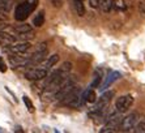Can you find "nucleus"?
I'll use <instances>...</instances> for the list:
<instances>
[{
  "mask_svg": "<svg viewBox=\"0 0 145 133\" xmlns=\"http://www.w3.org/2000/svg\"><path fill=\"white\" fill-rule=\"evenodd\" d=\"M14 31L18 34H24V33H29L31 31V26L30 25H27V23H20V25H16L13 27Z\"/></svg>",
  "mask_w": 145,
  "mask_h": 133,
  "instance_id": "obj_15",
  "label": "nucleus"
},
{
  "mask_svg": "<svg viewBox=\"0 0 145 133\" xmlns=\"http://www.w3.org/2000/svg\"><path fill=\"white\" fill-rule=\"evenodd\" d=\"M38 0H25L22 3H20L16 7V10H14V18L17 21H25L29 17V14L35 9L37 7Z\"/></svg>",
  "mask_w": 145,
  "mask_h": 133,
  "instance_id": "obj_2",
  "label": "nucleus"
},
{
  "mask_svg": "<svg viewBox=\"0 0 145 133\" xmlns=\"http://www.w3.org/2000/svg\"><path fill=\"white\" fill-rule=\"evenodd\" d=\"M46 56H47V44L43 42L37 47V50L30 56V65H37V64L42 63L46 59Z\"/></svg>",
  "mask_w": 145,
  "mask_h": 133,
  "instance_id": "obj_5",
  "label": "nucleus"
},
{
  "mask_svg": "<svg viewBox=\"0 0 145 133\" xmlns=\"http://www.w3.org/2000/svg\"><path fill=\"white\" fill-rule=\"evenodd\" d=\"M133 103V98H132L131 94H125V95H121L116 99V103H115V108L119 112H125V111L129 110V107Z\"/></svg>",
  "mask_w": 145,
  "mask_h": 133,
  "instance_id": "obj_6",
  "label": "nucleus"
},
{
  "mask_svg": "<svg viewBox=\"0 0 145 133\" xmlns=\"http://www.w3.org/2000/svg\"><path fill=\"white\" fill-rule=\"evenodd\" d=\"M9 63L13 68L30 65V56H18V53H12L9 56Z\"/></svg>",
  "mask_w": 145,
  "mask_h": 133,
  "instance_id": "obj_8",
  "label": "nucleus"
},
{
  "mask_svg": "<svg viewBox=\"0 0 145 133\" xmlns=\"http://www.w3.org/2000/svg\"><path fill=\"white\" fill-rule=\"evenodd\" d=\"M121 121H123V115L121 112H116V113H111L110 116L106 119V124L102 126V129L99 130L101 133H108V132H116L120 126Z\"/></svg>",
  "mask_w": 145,
  "mask_h": 133,
  "instance_id": "obj_3",
  "label": "nucleus"
},
{
  "mask_svg": "<svg viewBox=\"0 0 145 133\" xmlns=\"http://www.w3.org/2000/svg\"><path fill=\"white\" fill-rule=\"evenodd\" d=\"M0 20H1V18H0Z\"/></svg>",
  "mask_w": 145,
  "mask_h": 133,
  "instance_id": "obj_24",
  "label": "nucleus"
},
{
  "mask_svg": "<svg viewBox=\"0 0 145 133\" xmlns=\"http://www.w3.org/2000/svg\"><path fill=\"white\" fill-rule=\"evenodd\" d=\"M71 69H72V63L65 61V63L61 64V66L59 69L52 72V73L46 78V82H44V91L54 95L57 90H59V87L64 83V81L69 77Z\"/></svg>",
  "mask_w": 145,
  "mask_h": 133,
  "instance_id": "obj_1",
  "label": "nucleus"
},
{
  "mask_svg": "<svg viewBox=\"0 0 145 133\" xmlns=\"http://www.w3.org/2000/svg\"><path fill=\"white\" fill-rule=\"evenodd\" d=\"M31 44L27 42V40H22V42H20V43H13L10 44V46H8V50H9L10 53H25L27 52V51L30 50Z\"/></svg>",
  "mask_w": 145,
  "mask_h": 133,
  "instance_id": "obj_9",
  "label": "nucleus"
},
{
  "mask_svg": "<svg viewBox=\"0 0 145 133\" xmlns=\"http://www.w3.org/2000/svg\"><path fill=\"white\" fill-rule=\"evenodd\" d=\"M59 61V55L57 53H54V55H51V56H48V59L46 60V63H44V69H51L52 66L55 65V64Z\"/></svg>",
  "mask_w": 145,
  "mask_h": 133,
  "instance_id": "obj_12",
  "label": "nucleus"
},
{
  "mask_svg": "<svg viewBox=\"0 0 145 133\" xmlns=\"http://www.w3.org/2000/svg\"><path fill=\"white\" fill-rule=\"evenodd\" d=\"M14 130H16V132H24V130L21 129V126H16V129Z\"/></svg>",
  "mask_w": 145,
  "mask_h": 133,
  "instance_id": "obj_23",
  "label": "nucleus"
},
{
  "mask_svg": "<svg viewBox=\"0 0 145 133\" xmlns=\"http://www.w3.org/2000/svg\"><path fill=\"white\" fill-rule=\"evenodd\" d=\"M22 100H24V103H25V106H26L27 111H29V112H34V106H33V102H31V100L29 99V96L24 95V96H22Z\"/></svg>",
  "mask_w": 145,
  "mask_h": 133,
  "instance_id": "obj_18",
  "label": "nucleus"
},
{
  "mask_svg": "<svg viewBox=\"0 0 145 133\" xmlns=\"http://www.w3.org/2000/svg\"><path fill=\"white\" fill-rule=\"evenodd\" d=\"M133 132H136V133H145V117L138 119L137 124H136L135 128H133Z\"/></svg>",
  "mask_w": 145,
  "mask_h": 133,
  "instance_id": "obj_17",
  "label": "nucleus"
},
{
  "mask_svg": "<svg viewBox=\"0 0 145 133\" xmlns=\"http://www.w3.org/2000/svg\"><path fill=\"white\" fill-rule=\"evenodd\" d=\"M88 102H90V103H94L95 102V94L91 87H89V90H88Z\"/></svg>",
  "mask_w": 145,
  "mask_h": 133,
  "instance_id": "obj_20",
  "label": "nucleus"
},
{
  "mask_svg": "<svg viewBox=\"0 0 145 133\" xmlns=\"http://www.w3.org/2000/svg\"><path fill=\"white\" fill-rule=\"evenodd\" d=\"M73 5H74V9H76L78 16H84L85 14L84 0H73Z\"/></svg>",
  "mask_w": 145,
  "mask_h": 133,
  "instance_id": "obj_14",
  "label": "nucleus"
},
{
  "mask_svg": "<svg viewBox=\"0 0 145 133\" xmlns=\"http://www.w3.org/2000/svg\"><path fill=\"white\" fill-rule=\"evenodd\" d=\"M138 119H140V115H138L137 112L129 113L128 116L123 117V121H121L119 129H120L121 132H131V130H133L136 124H137Z\"/></svg>",
  "mask_w": 145,
  "mask_h": 133,
  "instance_id": "obj_4",
  "label": "nucleus"
},
{
  "mask_svg": "<svg viewBox=\"0 0 145 133\" xmlns=\"http://www.w3.org/2000/svg\"><path fill=\"white\" fill-rule=\"evenodd\" d=\"M101 81H102V76L101 74H95L94 76V80L91 81V83H90V87L91 89H94V87H98L99 85H101Z\"/></svg>",
  "mask_w": 145,
  "mask_h": 133,
  "instance_id": "obj_19",
  "label": "nucleus"
},
{
  "mask_svg": "<svg viewBox=\"0 0 145 133\" xmlns=\"http://www.w3.org/2000/svg\"><path fill=\"white\" fill-rule=\"evenodd\" d=\"M14 42H16V38L13 35H10L5 31H0V46L1 47H8L13 44Z\"/></svg>",
  "mask_w": 145,
  "mask_h": 133,
  "instance_id": "obj_11",
  "label": "nucleus"
},
{
  "mask_svg": "<svg viewBox=\"0 0 145 133\" xmlns=\"http://www.w3.org/2000/svg\"><path fill=\"white\" fill-rule=\"evenodd\" d=\"M44 77H47V69L44 68H31L25 72V78L30 81L43 80Z\"/></svg>",
  "mask_w": 145,
  "mask_h": 133,
  "instance_id": "obj_7",
  "label": "nucleus"
},
{
  "mask_svg": "<svg viewBox=\"0 0 145 133\" xmlns=\"http://www.w3.org/2000/svg\"><path fill=\"white\" fill-rule=\"evenodd\" d=\"M0 72H7V64H5V61H4L3 57H0Z\"/></svg>",
  "mask_w": 145,
  "mask_h": 133,
  "instance_id": "obj_21",
  "label": "nucleus"
},
{
  "mask_svg": "<svg viewBox=\"0 0 145 133\" xmlns=\"http://www.w3.org/2000/svg\"><path fill=\"white\" fill-rule=\"evenodd\" d=\"M12 9V0H0V13H8Z\"/></svg>",
  "mask_w": 145,
  "mask_h": 133,
  "instance_id": "obj_13",
  "label": "nucleus"
},
{
  "mask_svg": "<svg viewBox=\"0 0 145 133\" xmlns=\"http://www.w3.org/2000/svg\"><path fill=\"white\" fill-rule=\"evenodd\" d=\"M119 77H120V73H119V72H114V70H111V72H110V73L105 77V81L102 82L101 87H99V89H101V91H105V90L107 89L110 85H112L115 81L118 80Z\"/></svg>",
  "mask_w": 145,
  "mask_h": 133,
  "instance_id": "obj_10",
  "label": "nucleus"
},
{
  "mask_svg": "<svg viewBox=\"0 0 145 133\" xmlns=\"http://www.w3.org/2000/svg\"><path fill=\"white\" fill-rule=\"evenodd\" d=\"M89 3H90L91 8H97L99 5V0H89Z\"/></svg>",
  "mask_w": 145,
  "mask_h": 133,
  "instance_id": "obj_22",
  "label": "nucleus"
},
{
  "mask_svg": "<svg viewBox=\"0 0 145 133\" xmlns=\"http://www.w3.org/2000/svg\"><path fill=\"white\" fill-rule=\"evenodd\" d=\"M43 22H44V12H43V10H40L39 13L34 17L33 25H34V26H37V27H40L42 25H43Z\"/></svg>",
  "mask_w": 145,
  "mask_h": 133,
  "instance_id": "obj_16",
  "label": "nucleus"
}]
</instances>
